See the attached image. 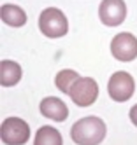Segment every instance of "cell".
Returning a JSON list of instances; mask_svg holds the SVG:
<instances>
[{"label":"cell","mask_w":137,"mask_h":145,"mask_svg":"<svg viewBox=\"0 0 137 145\" xmlns=\"http://www.w3.org/2000/svg\"><path fill=\"white\" fill-rule=\"evenodd\" d=\"M105 124L97 116L79 119L70 129V137L77 145H99L105 138Z\"/></svg>","instance_id":"obj_1"},{"label":"cell","mask_w":137,"mask_h":145,"mask_svg":"<svg viewBox=\"0 0 137 145\" xmlns=\"http://www.w3.org/2000/svg\"><path fill=\"white\" fill-rule=\"evenodd\" d=\"M39 28L40 32L49 39H60L67 35L69 32V21L65 14L56 7H48L39 16Z\"/></svg>","instance_id":"obj_2"},{"label":"cell","mask_w":137,"mask_h":145,"mask_svg":"<svg viewBox=\"0 0 137 145\" xmlns=\"http://www.w3.org/2000/svg\"><path fill=\"white\" fill-rule=\"evenodd\" d=\"M69 96L77 107H90L99 98V86L91 77H79L72 84Z\"/></svg>","instance_id":"obj_3"},{"label":"cell","mask_w":137,"mask_h":145,"mask_svg":"<svg viewBox=\"0 0 137 145\" xmlns=\"http://www.w3.org/2000/svg\"><path fill=\"white\" fill-rule=\"evenodd\" d=\"M0 138L7 145H23L30 138V126L19 117H9L0 126Z\"/></svg>","instance_id":"obj_4"},{"label":"cell","mask_w":137,"mask_h":145,"mask_svg":"<svg viewBox=\"0 0 137 145\" xmlns=\"http://www.w3.org/2000/svg\"><path fill=\"white\" fill-rule=\"evenodd\" d=\"M134 91H135V82H134V77L130 74H126V72H116V74L111 75V79L107 82V93L114 101L123 103L126 100H130Z\"/></svg>","instance_id":"obj_5"},{"label":"cell","mask_w":137,"mask_h":145,"mask_svg":"<svg viewBox=\"0 0 137 145\" xmlns=\"http://www.w3.org/2000/svg\"><path fill=\"white\" fill-rule=\"evenodd\" d=\"M111 54L118 61H134L137 58V39L128 32L114 35L111 40Z\"/></svg>","instance_id":"obj_6"},{"label":"cell","mask_w":137,"mask_h":145,"mask_svg":"<svg viewBox=\"0 0 137 145\" xmlns=\"http://www.w3.org/2000/svg\"><path fill=\"white\" fill-rule=\"evenodd\" d=\"M99 18L105 26H120L126 18V5L123 0H102Z\"/></svg>","instance_id":"obj_7"},{"label":"cell","mask_w":137,"mask_h":145,"mask_svg":"<svg viewBox=\"0 0 137 145\" xmlns=\"http://www.w3.org/2000/svg\"><path fill=\"white\" fill-rule=\"evenodd\" d=\"M40 114L44 117L51 119V121H56V122H63L67 117H69V108L67 105L63 103L60 98H55V96H48L40 101Z\"/></svg>","instance_id":"obj_8"},{"label":"cell","mask_w":137,"mask_h":145,"mask_svg":"<svg viewBox=\"0 0 137 145\" xmlns=\"http://www.w3.org/2000/svg\"><path fill=\"white\" fill-rule=\"evenodd\" d=\"M21 67L13 59H4L0 63V84L4 88H11V86H16L18 82L21 80Z\"/></svg>","instance_id":"obj_9"},{"label":"cell","mask_w":137,"mask_h":145,"mask_svg":"<svg viewBox=\"0 0 137 145\" xmlns=\"http://www.w3.org/2000/svg\"><path fill=\"white\" fill-rule=\"evenodd\" d=\"M0 18L5 25L13 28H19L26 25V12L19 5H14V4H4L2 9H0Z\"/></svg>","instance_id":"obj_10"},{"label":"cell","mask_w":137,"mask_h":145,"mask_svg":"<svg viewBox=\"0 0 137 145\" xmlns=\"http://www.w3.org/2000/svg\"><path fill=\"white\" fill-rule=\"evenodd\" d=\"M34 145H63V140L58 129H55L53 126H42L35 133Z\"/></svg>","instance_id":"obj_11"},{"label":"cell","mask_w":137,"mask_h":145,"mask_svg":"<svg viewBox=\"0 0 137 145\" xmlns=\"http://www.w3.org/2000/svg\"><path fill=\"white\" fill-rule=\"evenodd\" d=\"M77 79H79L77 72H74V70H62V72H58L56 77H55V86H56L62 93L69 95L72 84H74Z\"/></svg>","instance_id":"obj_12"},{"label":"cell","mask_w":137,"mask_h":145,"mask_svg":"<svg viewBox=\"0 0 137 145\" xmlns=\"http://www.w3.org/2000/svg\"><path fill=\"white\" fill-rule=\"evenodd\" d=\"M130 121L137 126V105H134V107L130 108Z\"/></svg>","instance_id":"obj_13"}]
</instances>
